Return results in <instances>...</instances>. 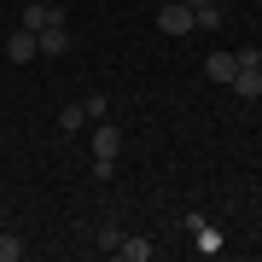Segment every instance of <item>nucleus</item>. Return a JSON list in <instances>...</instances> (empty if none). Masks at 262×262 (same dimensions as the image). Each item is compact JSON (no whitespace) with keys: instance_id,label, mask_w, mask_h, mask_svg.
<instances>
[{"instance_id":"f257e3e1","label":"nucleus","mask_w":262,"mask_h":262,"mask_svg":"<svg viewBox=\"0 0 262 262\" xmlns=\"http://www.w3.org/2000/svg\"><path fill=\"white\" fill-rule=\"evenodd\" d=\"M64 18H70L64 6H47V0H35V6H24V24H18V29L41 35V29H53V24H64Z\"/></svg>"},{"instance_id":"f03ea898","label":"nucleus","mask_w":262,"mask_h":262,"mask_svg":"<svg viewBox=\"0 0 262 262\" xmlns=\"http://www.w3.org/2000/svg\"><path fill=\"white\" fill-rule=\"evenodd\" d=\"M158 29H163V35H192V29H198V18H192V6L169 0V6L158 12Z\"/></svg>"},{"instance_id":"7ed1b4c3","label":"nucleus","mask_w":262,"mask_h":262,"mask_svg":"<svg viewBox=\"0 0 262 262\" xmlns=\"http://www.w3.org/2000/svg\"><path fill=\"white\" fill-rule=\"evenodd\" d=\"M6 58H12V64H29V58H41L35 35H29V29H12V35H6Z\"/></svg>"},{"instance_id":"20e7f679","label":"nucleus","mask_w":262,"mask_h":262,"mask_svg":"<svg viewBox=\"0 0 262 262\" xmlns=\"http://www.w3.org/2000/svg\"><path fill=\"white\" fill-rule=\"evenodd\" d=\"M233 94L239 99H262V64H239L233 70Z\"/></svg>"},{"instance_id":"39448f33","label":"nucleus","mask_w":262,"mask_h":262,"mask_svg":"<svg viewBox=\"0 0 262 262\" xmlns=\"http://www.w3.org/2000/svg\"><path fill=\"white\" fill-rule=\"evenodd\" d=\"M35 47H41V58H58V53H70V29H64V24L41 29V35H35Z\"/></svg>"},{"instance_id":"423d86ee","label":"nucleus","mask_w":262,"mask_h":262,"mask_svg":"<svg viewBox=\"0 0 262 262\" xmlns=\"http://www.w3.org/2000/svg\"><path fill=\"white\" fill-rule=\"evenodd\" d=\"M117 151H122V134L111 122H94V158H117Z\"/></svg>"},{"instance_id":"0eeeda50","label":"nucleus","mask_w":262,"mask_h":262,"mask_svg":"<svg viewBox=\"0 0 262 262\" xmlns=\"http://www.w3.org/2000/svg\"><path fill=\"white\" fill-rule=\"evenodd\" d=\"M233 70H239L233 53H210V58H204V76H210V82H233Z\"/></svg>"},{"instance_id":"6e6552de","label":"nucleus","mask_w":262,"mask_h":262,"mask_svg":"<svg viewBox=\"0 0 262 262\" xmlns=\"http://www.w3.org/2000/svg\"><path fill=\"white\" fill-rule=\"evenodd\" d=\"M192 18H198V29H222V18H227V12H222V0H210V6H198Z\"/></svg>"},{"instance_id":"1a4fd4ad","label":"nucleus","mask_w":262,"mask_h":262,"mask_svg":"<svg viewBox=\"0 0 262 262\" xmlns=\"http://www.w3.org/2000/svg\"><path fill=\"white\" fill-rule=\"evenodd\" d=\"M82 122H88V111H82V105H64V111H58V128H64V134H76Z\"/></svg>"},{"instance_id":"9d476101","label":"nucleus","mask_w":262,"mask_h":262,"mask_svg":"<svg viewBox=\"0 0 262 262\" xmlns=\"http://www.w3.org/2000/svg\"><path fill=\"white\" fill-rule=\"evenodd\" d=\"M117 251H122V256H128V262H146V256H151V245H146V239H122V245H117Z\"/></svg>"},{"instance_id":"9b49d317","label":"nucleus","mask_w":262,"mask_h":262,"mask_svg":"<svg viewBox=\"0 0 262 262\" xmlns=\"http://www.w3.org/2000/svg\"><path fill=\"white\" fill-rule=\"evenodd\" d=\"M24 256V239H12V233H0V262H18Z\"/></svg>"},{"instance_id":"f8f14e48","label":"nucleus","mask_w":262,"mask_h":262,"mask_svg":"<svg viewBox=\"0 0 262 262\" xmlns=\"http://www.w3.org/2000/svg\"><path fill=\"white\" fill-rule=\"evenodd\" d=\"M82 111H88V122H105V111H111V105H105V99L94 94V99H82Z\"/></svg>"},{"instance_id":"ddd939ff","label":"nucleus","mask_w":262,"mask_h":262,"mask_svg":"<svg viewBox=\"0 0 262 262\" xmlns=\"http://www.w3.org/2000/svg\"><path fill=\"white\" fill-rule=\"evenodd\" d=\"M94 245H99V251H117V245H122V233H117V227H99V239H94Z\"/></svg>"},{"instance_id":"4468645a","label":"nucleus","mask_w":262,"mask_h":262,"mask_svg":"<svg viewBox=\"0 0 262 262\" xmlns=\"http://www.w3.org/2000/svg\"><path fill=\"white\" fill-rule=\"evenodd\" d=\"M117 175V158H94V181H111Z\"/></svg>"},{"instance_id":"2eb2a0df","label":"nucleus","mask_w":262,"mask_h":262,"mask_svg":"<svg viewBox=\"0 0 262 262\" xmlns=\"http://www.w3.org/2000/svg\"><path fill=\"white\" fill-rule=\"evenodd\" d=\"M181 6H192V12H198V6H210V0H181Z\"/></svg>"}]
</instances>
